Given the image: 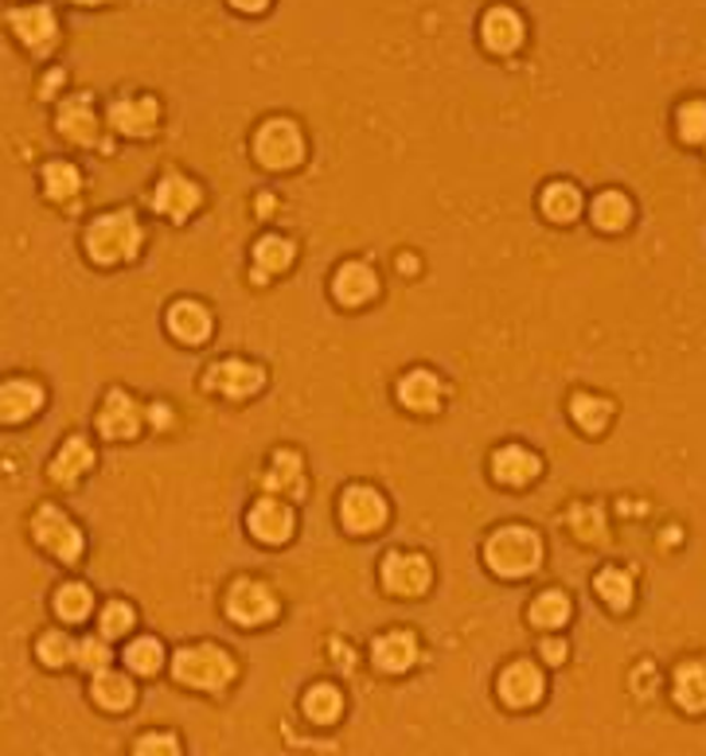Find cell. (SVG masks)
I'll return each instance as SVG.
<instances>
[{"label":"cell","mask_w":706,"mask_h":756,"mask_svg":"<svg viewBox=\"0 0 706 756\" xmlns=\"http://www.w3.org/2000/svg\"><path fill=\"white\" fill-rule=\"evenodd\" d=\"M340 519L351 534H371L383 526L386 519V499L375 488H348L340 499Z\"/></svg>","instance_id":"8"},{"label":"cell","mask_w":706,"mask_h":756,"mask_svg":"<svg viewBox=\"0 0 706 756\" xmlns=\"http://www.w3.org/2000/svg\"><path fill=\"white\" fill-rule=\"evenodd\" d=\"M543 659H546V663H563L566 643L563 640H543Z\"/></svg>","instance_id":"44"},{"label":"cell","mask_w":706,"mask_h":756,"mask_svg":"<svg viewBox=\"0 0 706 756\" xmlns=\"http://www.w3.org/2000/svg\"><path fill=\"white\" fill-rule=\"evenodd\" d=\"M262 383H266V371L254 367V363H242V359L211 367V374H207V386L219 391V394H227V398H251Z\"/></svg>","instance_id":"11"},{"label":"cell","mask_w":706,"mask_h":756,"mask_svg":"<svg viewBox=\"0 0 706 756\" xmlns=\"http://www.w3.org/2000/svg\"><path fill=\"white\" fill-rule=\"evenodd\" d=\"M254 261H258V274H281L293 261V246L278 234H269L254 246Z\"/></svg>","instance_id":"36"},{"label":"cell","mask_w":706,"mask_h":756,"mask_svg":"<svg viewBox=\"0 0 706 756\" xmlns=\"http://www.w3.org/2000/svg\"><path fill=\"white\" fill-rule=\"evenodd\" d=\"M543 214L546 219H555V223H574L581 214V191L574 184H566V179L551 184L543 191Z\"/></svg>","instance_id":"28"},{"label":"cell","mask_w":706,"mask_h":756,"mask_svg":"<svg viewBox=\"0 0 706 756\" xmlns=\"http://www.w3.org/2000/svg\"><path fill=\"white\" fill-rule=\"evenodd\" d=\"M90 464H94V453H90V445L82 441V437H71V441L59 449V456L51 461V480L63 484V488H71L79 476H86Z\"/></svg>","instance_id":"24"},{"label":"cell","mask_w":706,"mask_h":756,"mask_svg":"<svg viewBox=\"0 0 706 756\" xmlns=\"http://www.w3.org/2000/svg\"><path fill=\"white\" fill-rule=\"evenodd\" d=\"M543 671L535 663H528V659H516L500 675V698L511 710H528V706H535L543 698Z\"/></svg>","instance_id":"9"},{"label":"cell","mask_w":706,"mask_h":756,"mask_svg":"<svg viewBox=\"0 0 706 756\" xmlns=\"http://www.w3.org/2000/svg\"><path fill=\"white\" fill-rule=\"evenodd\" d=\"M593 226H601V231H621V226L628 223V214H633V207H628V199L621 196V191H601L598 199H593Z\"/></svg>","instance_id":"31"},{"label":"cell","mask_w":706,"mask_h":756,"mask_svg":"<svg viewBox=\"0 0 706 756\" xmlns=\"http://www.w3.org/2000/svg\"><path fill=\"white\" fill-rule=\"evenodd\" d=\"M246 526H251V534L258 543L278 546L293 534V511L281 499H258L251 508V515H246Z\"/></svg>","instance_id":"10"},{"label":"cell","mask_w":706,"mask_h":756,"mask_svg":"<svg viewBox=\"0 0 706 756\" xmlns=\"http://www.w3.org/2000/svg\"><path fill=\"white\" fill-rule=\"evenodd\" d=\"M79 184H82V176H79V168H74V164L51 161V164L44 168V191L55 199V203H63V199H71L74 191H79Z\"/></svg>","instance_id":"34"},{"label":"cell","mask_w":706,"mask_h":756,"mask_svg":"<svg viewBox=\"0 0 706 756\" xmlns=\"http://www.w3.org/2000/svg\"><path fill=\"white\" fill-rule=\"evenodd\" d=\"M441 394H445V386H441V379L433 371H410V374H403V383H398V402H403L406 409H418V414L438 409Z\"/></svg>","instance_id":"17"},{"label":"cell","mask_w":706,"mask_h":756,"mask_svg":"<svg viewBox=\"0 0 706 756\" xmlns=\"http://www.w3.org/2000/svg\"><path fill=\"white\" fill-rule=\"evenodd\" d=\"M44 406V391L27 379H12V383L0 386V426H12V421H27L36 409Z\"/></svg>","instance_id":"16"},{"label":"cell","mask_w":706,"mask_h":756,"mask_svg":"<svg viewBox=\"0 0 706 756\" xmlns=\"http://www.w3.org/2000/svg\"><path fill=\"white\" fill-rule=\"evenodd\" d=\"M570 526L581 543H598L601 534H605V515H601L593 503H578V508L570 511Z\"/></svg>","instance_id":"38"},{"label":"cell","mask_w":706,"mask_h":756,"mask_svg":"<svg viewBox=\"0 0 706 756\" xmlns=\"http://www.w3.org/2000/svg\"><path fill=\"white\" fill-rule=\"evenodd\" d=\"M152 207L161 214H169L172 223H184L192 211L199 207V187L192 184L188 176H164L161 184H157V191H152Z\"/></svg>","instance_id":"12"},{"label":"cell","mask_w":706,"mask_h":756,"mask_svg":"<svg viewBox=\"0 0 706 756\" xmlns=\"http://www.w3.org/2000/svg\"><path fill=\"white\" fill-rule=\"evenodd\" d=\"M433 581V570L421 554H386L383 558V585L398 596H421Z\"/></svg>","instance_id":"7"},{"label":"cell","mask_w":706,"mask_h":756,"mask_svg":"<svg viewBox=\"0 0 706 756\" xmlns=\"http://www.w3.org/2000/svg\"><path fill=\"white\" fill-rule=\"evenodd\" d=\"M227 616L246 624V628L266 624L278 616V596L269 593L262 581H234L231 593H227Z\"/></svg>","instance_id":"6"},{"label":"cell","mask_w":706,"mask_h":756,"mask_svg":"<svg viewBox=\"0 0 706 756\" xmlns=\"http://www.w3.org/2000/svg\"><path fill=\"white\" fill-rule=\"evenodd\" d=\"M59 133H63L67 141H74V144L94 141V133H99V117H94V106H90L86 94H79V98H67L63 106H59Z\"/></svg>","instance_id":"20"},{"label":"cell","mask_w":706,"mask_h":756,"mask_svg":"<svg viewBox=\"0 0 706 756\" xmlns=\"http://www.w3.org/2000/svg\"><path fill=\"white\" fill-rule=\"evenodd\" d=\"M484 558L500 578H528L543 561V538L531 526H500L484 546Z\"/></svg>","instance_id":"2"},{"label":"cell","mask_w":706,"mask_h":756,"mask_svg":"<svg viewBox=\"0 0 706 756\" xmlns=\"http://www.w3.org/2000/svg\"><path fill=\"white\" fill-rule=\"evenodd\" d=\"M169 328L172 336H180L184 344H204L211 336V312L196 301H176L169 309Z\"/></svg>","instance_id":"21"},{"label":"cell","mask_w":706,"mask_h":756,"mask_svg":"<svg viewBox=\"0 0 706 756\" xmlns=\"http://www.w3.org/2000/svg\"><path fill=\"white\" fill-rule=\"evenodd\" d=\"M340 710H344L340 690H336V686H328V683H316L313 690L304 695V713H309L316 725H332V721L340 718Z\"/></svg>","instance_id":"29"},{"label":"cell","mask_w":706,"mask_h":756,"mask_svg":"<svg viewBox=\"0 0 706 756\" xmlns=\"http://www.w3.org/2000/svg\"><path fill=\"white\" fill-rule=\"evenodd\" d=\"M141 242H144V234H141V223H137L134 211L102 214V219H94L90 231H86V249L99 266L129 261L137 249H141Z\"/></svg>","instance_id":"1"},{"label":"cell","mask_w":706,"mask_h":756,"mask_svg":"<svg viewBox=\"0 0 706 756\" xmlns=\"http://www.w3.org/2000/svg\"><path fill=\"white\" fill-rule=\"evenodd\" d=\"M593 585H598L601 601H605L609 608H617V613H625L628 601H633V578H628L625 570H601Z\"/></svg>","instance_id":"35"},{"label":"cell","mask_w":706,"mask_h":756,"mask_svg":"<svg viewBox=\"0 0 706 756\" xmlns=\"http://www.w3.org/2000/svg\"><path fill=\"white\" fill-rule=\"evenodd\" d=\"M126 663L137 671V675H157L164 663V651L157 640H149V636H141V640H134L126 648Z\"/></svg>","instance_id":"37"},{"label":"cell","mask_w":706,"mask_h":756,"mask_svg":"<svg viewBox=\"0 0 706 756\" xmlns=\"http://www.w3.org/2000/svg\"><path fill=\"white\" fill-rule=\"evenodd\" d=\"M134 756H180V741L172 733H144L134 745Z\"/></svg>","instance_id":"43"},{"label":"cell","mask_w":706,"mask_h":756,"mask_svg":"<svg viewBox=\"0 0 706 756\" xmlns=\"http://www.w3.org/2000/svg\"><path fill=\"white\" fill-rule=\"evenodd\" d=\"M152 421H157V426H169V421H172V409H169V406H152Z\"/></svg>","instance_id":"45"},{"label":"cell","mask_w":706,"mask_h":756,"mask_svg":"<svg viewBox=\"0 0 706 756\" xmlns=\"http://www.w3.org/2000/svg\"><path fill=\"white\" fill-rule=\"evenodd\" d=\"M266 488L269 491H286V496H301V491H304L301 456L289 453V449H281V453L274 456V464H269V472H266Z\"/></svg>","instance_id":"26"},{"label":"cell","mask_w":706,"mask_h":756,"mask_svg":"<svg viewBox=\"0 0 706 756\" xmlns=\"http://www.w3.org/2000/svg\"><path fill=\"white\" fill-rule=\"evenodd\" d=\"M566 616H570V596L563 589H546V593L535 596V605H531V620L539 628H563Z\"/></svg>","instance_id":"30"},{"label":"cell","mask_w":706,"mask_h":756,"mask_svg":"<svg viewBox=\"0 0 706 756\" xmlns=\"http://www.w3.org/2000/svg\"><path fill=\"white\" fill-rule=\"evenodd\" d=\"M94 702L102 706V710H126L129 702H134V683H129L126 675H117V671H99L94 675Z\"/></svg>","instance_id":"27"},{"label":"cell","mask_w":706,"mask_h":756,"mask_svg":"<svg viewBox=\"0 0 706 756\" xmlns=\"http://www.w3.org/2000/svg\"><path fill=\"white\" fill-rule=\"evenodd\" d=\"M675 702L691 713L706 710V663H683L675 671Z\"/></svg>","instance_id":"25"},{"label":"cell","mask_w":706,"mask_h":756,"mask_svg":"<svg viewBox=\"0 0 706 756\" xmlns=\"http://www.w3.org/2000/svg\"><path fill=\"white\" fill-rule=\"evenodd\" d=\"M371 655H375L379 671H386V675H403L414 659H418V640H414L410 632H386L375 640Z\"/></svg>","instance_id":"18"},{"label":"cell","mask_w":706,"mask_h":756,"mask_svg":"<svg viewBox=\"0 0 706 756\" xmlns=\"http://www.w3.org/2000/svg\"><path fill=\"white\" fill-rule=\"evenodd\" d=\"M90 608H94V596H90V589L82 585V581H67V585L55 593V613L63 616V620H71V624L86 620Z\"/></svg>","instance_id":"32"},{"label":"cell","mask_w":706,"mask_h":756,"mask_svg":"<svg viewBox=\"0 0 706 756\" xmlns=\"http://www.w3.org/2000/svg\"><path fill=\"white\" fill-rule=\"evenodd\" d=\"M172 675L184 686H196V690H223L234 678V659L215 643H192V648L176 651Z\"/></svg>","instance_id":"3"},{"label":"cell","mask_w":706,"mask_h":756,"mask_svg":"<svg viewBox=\"0 0 706 756\" xmlns=\"http://www.w3.org/2000/svg\"><path fill=\"white\" fill-rule=\"evenodd\" d=\"M9 24L20 32V39L27 44V51L47 55L55 47V16L51 9H12L9 12Z\"/></svg>","instance_id":"14"},{"label":"cell","mask_w":706,"mask_h":756,"mask_svg":"<svg viewBox=\"0 0 706 756\" xmlns=\"http://www.w3.org/2000/svg\"><path fill=\"white\" fill-rule=\"evenodd\" d=\"M493 472H496V480L500 484L523 488V484H531L539 476V456L528 453V449H519V445H508L493 456Z\"/></svg>","instance_id":"22"},{"label":"cell","mask_w":706,"mask_h":756,"mask_svg":"<svg viewBox=\"0 0 706 756\" xmlns=\"http://www.w3.org/2000/svg\"><path fill=\"white\" fill-rule=\"evenodd\" d=\"M680 133H683V141H691V144L706 141V102H687V106L680 109Z\"/></svg>","instance_id":"40"},{"label":"cell","mask_w":706,"mask_h":756,"mask_svg":"<svg viewBox=\"0 0 706 756\" xmlns=\"http://www.w3.org/2000/svg\"><path fill=\"white\" fill-rule=\"evenodd\" d=\"M74 655V643L67 640L63 632H44V640H39V659H44L47 667H63V663H71Z\"/></svg>","instance_id":"41"},{"label":"cell","mask_w":706,"mask_h":756,"mask_svg":"<svg viewBox=\"0 0 706 756\" xmlns=\"http://www.w3.org/2000/svg\"><path fill=\"white\" fill-rule=\"evenodd\" d=\"M99 628H102V640H117V636H126L129 628H134V608L121 605V601H109V605L102 608V616H99Z\"/></svg>","instance_id":"39"},{"label":"cell","mask_w":706,"mask_h":756,"mask_svg":"<svg viewBox=\"0 0 706 756\" xmlns=\"http://www.w3.org/2000/svg\"><path fill=\"white\" fill-rule=\"evenodd\" d=\"M254 156H258V161L266 164V168H274V172L301 164V156H304L301 129H297L293 121H286V117H274V121H266L258 129V137H254Z\"/></svg>","instance_id":"4"},{"label":"cell","mask_w":706,"mask_h":756,"mask_svg":"<svg viewBox=\"0 0 706 756\" xmlns=\"http://www.w3.org/2000/svg\"><path fill=\"white\" fill-rule=\"evenodd\" d=\"M570 414H574V421L586 429V433H601V429L609 426V414H613V406H609L605 398H593V394H574Z\"/></svg>","instance_id":"33"},{"label":"cell","mask_w":706,"mask_h":756,"mask_svg":"<svg viewBox=\"0 0 706 756\" xmlns=\"http://www.w3.org/2000/svg\"><path fill=\"white\" fill-rule=\"evenodd\" d=\"M137 426H141V406H137L126 391L106 394V402H102V414H99L102 433L114 437V441H121V437H134Z\"/></svg>","instance_id":"15"},{"label":"cell","mask_w":706,"mask_h":756,"mask_svg":"<svg viewBox=\"0 0 706 756\" xmlns=\"http://www.w3.org/2000/svg\"><path fill=\"white\" fill-rule=\"evenodd\" d=\"M157 117H161V106L149 94H137V98H121L109 109V121H114L117 133L126 137H149L157 129Z\"/></svg>","instance_id":"13"},{"label":"cell","mask_w":706,"mask_h":756,"mask_svg":"<svg viewBox=\"0 0 706 756\" xmlns=\"http://www.w3.org/2000/svg\"><path fill=\"white\" fill-rule=\"evenodd\" d=\"M332 289H336V301L348 304V309H356V304H367L371 296H375L379 281H375V274H371V266H363V261H348V266H340Z\"/></svg>","instance_id":"19"},{"label":"cell","mask_w":706,"mask_h":756,"mask_svg":"<svg viewBox=\"0 0 706 756\" xmlns=\"http://www.w3.org/2000/svg\"><path fill=\"white\" fill-rule=\"evenodd\" d=\"M32 531H36V543L51 550L59 561H79L82 531L59 508H39L36 519H32Z\"/></svg>","instance_id":"5"},{"label":"cell","mask_w":706,"mask_h":756,"mask_svg":"<svg viewBox=\"0 0 706 756\" xmlns=\"http://www.w3.org/2000/svg\"><path fill=\"white\" fill-rule=\"evenodd\" d=\"M484 44L500 55L516 51V47L523 44V20L511 9H493L484 16Z\"/></svg>","instance_id":"23"},{"label":"cell","mask_w":706,"mask_h":756,"mask_svg":"<svg viewBox=\"0 0 706 756\" xmlns=\"http://www.w3.org/2000/svg\"><path fill=\"white\" fill-rule=\"evenodd\" d=\"M74 659H79V667H86V671H106V663H109V643L102 640H82L79 648H74Z\"/></svg>","instance_id":"42"}]
</instances>
